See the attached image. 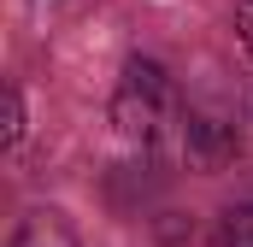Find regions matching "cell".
<instances>
[{"label": "cell", "mask_w": 253, "mask_h": 247, "mask_svg": "<svg viewBox=\"0 0 253 247\" xmlns=\"http://www.w3.org/2000/svg\"><path fill=\"white\" fill-rule=\"evenodd\" d=\"M224 247H253V206L224 212Z\"/></svg>", "instance_id": "3957f363"}, {"label": "cell", "mask_w": 253, "mask_h": 247, "mask_svg": "<svg viewBox=\"0 0 253 247\" xmlns=\"http://www.w3.org/2000/svg\"><path fill=\"white\" fill-rule=\"evenodd\" d=\"M24 135V100H18V88H6V141H18Z\"/></svg>", "instance_id": "277c9868"}, {"label": "cell", "mask_w": 253, "mask_h": 247, "mask_svg": "<svg viewBox=\"0 0 253 247\" xmlns=\"http://www.w3.org/2000/svg\"><path fill=\"white\" fill-rule=\"evenodd\" d=\"M165 106H171V82H165V71L153 59H129L124 65V82H118V106H112V118L124 135H153L159 118H165Z\"/></svg>", "instance_id": "6da1fadb"}, {"label": "cell", "mask_w": 253, "mask_h": 247, "mask_svg": "<svg viewBox=\"0 0 253 247\" xmlns=\"http://www.w3.org/2000/svg\"><path fill=\"white\" fill-rule=\"evenodd\" d=\"M236 36H242V47L253 53V0H242V6H236Z\"/></svg>", "instance_id": "5b68a950"}, {"label": "cell", "mask_w": 253, "mask_h": 247, "mask_svg": "<svg viewBox=\"0 0 253 247\" xmlns=\"http://www.w3.org/2000/svg\"><path fill=\"white\" fill-rule=\"evenodd\" d=\"M12 247H77V242H71V230H65L59 212H30Z\"/></svg>", "instance_id": "7a4b0ae2"}]
</instances>
